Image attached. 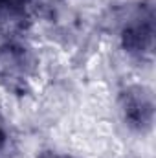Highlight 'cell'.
<instances>
[{
    "label": "cell",
    "mask_w": 156,
    "mask_h": 158,
    "mask_svg": "<svg viewBox=\"0 0 156 158\" xmlns=\"http://www.w3.org/2000/svg\"><path fill=\"white\" fill-rule=\"evenodd\" d=\"M117 110L125 127L136 134H149L154 125V94L149 86L129 85L117 96Z\"/></svg>",
    "instance_id": "obj_1"
},
{
    "label": "cell",
    "mask_w": 156,
    "mask_h": 158,
    "mask_svg": "<svg viewBox=\"0 0 156 158\" xmlns=\"http://www.w3.org/2000/svg\"><path fill=\"white\" fill-rule=\"evenodd\" d=\"M40 158H76V156H70V155H61V153H48Z\"/></svg>",
    "instance_id": "obj_6"
},
{
    "label": "cell",
    "mask_w": 156,
    "mask_h": 158,
    "mask_svg": "<svg viewBox=\"0 0 156 158\" xmlns=\"http://www.w3.org/2000/svg\"><path fill=\"white\" fill-rule=\"evenodd\" d=\"M0 158H17V145L11 134L0 127Z\"/></svg>",
    "instance_id": "obj_5"
},
{
    "label": "cell",
    "mask_w": 156,
    "mask_h": 158,
    "mask_svg": "<svg viewBox=\"0 0 156 158\" xmlns=\"http://www.w3.org/2000/svg\"><path fill=\"white\" fill-rule=\"evenodd\" d=\"M31 59L30 52L17 42H6L0 46V81L7 85V88L17 90L24 86L30 76Z\"/></svg>",
    "instance_id": "obj_3"
},
{
    "label": "cell",
    "mask_w": 156,
    "mask_h": 158,
    "mask_svg": "<svg viewBox=\"0 0 156 158\" xmlns=\"http://www.w3.org/2000/svg\"><path fill=\"white\" fill-rule=\"evenodd\" d=\"M121 48L127 55L138 61L153 59L154 50V13L153 7L138 9L121 28L119 33Z\"/></svg>",
    "instance_id": "obj_2"
},
{
    "label": "cell",
    "mask_w": 156,
    "mask_h": 158,
    "mask_svg": "<svg viewBox=\"0 0 156 158\" xmlns=\"http://www.w3.org/2000/svg\"><path fill=\"white\" fill-rule=\"evenodd\" d=\"M26 0H0V19L2 20H17L24 15Z\"/></svg>",
    "instance_id": "obj_4"
}]
</instances>
